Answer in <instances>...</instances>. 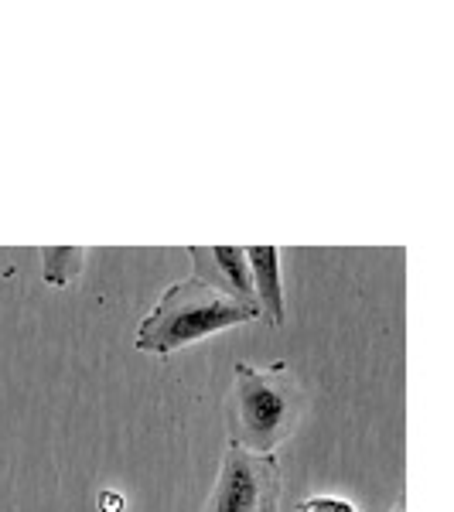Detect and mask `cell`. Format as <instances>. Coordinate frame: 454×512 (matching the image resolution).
<instances>
[{"label": "cell", "instance_id": "9", "mask_svg": "<svg viewBox=\"0 0 454 512\" xmlns=\"http://www.w3.org/2000/svg\"><path fill=\"white\" fill-rule=\"evenodd\" d=\"M270 512H280V506H277V509H270Z\"/></svg>", "mask_w": 454, "mask_h": 512}, {"label": "cell", "instance_id": "5", "mask_svg": "<svg viewBox=\"0 0 454 512\" xmlns=\"http://www.w3.org/2000/svg\"><path fill=\"white\" fill-rule=\"evenodd\" d=\"M250 256V274H253V291H257L260 318L267 325L280 328L287 315L284 304V277H280V250L277 246H246Z\"/></svg>", "mask_w": 454, "mask_h": 512}, {"label": "cell", "instance_id": "7", "mask_svg": "<svg viewBox=\"0 0 454 512\" xmlns=\"http://www.w3.org/2000/svg\"><path fill=\"white\" fill-rule=\"evenodd\" d=\"M301 512H356L349 499H338V495H311L301 502Z\"/></svg>", "mask_w": 454, "mask_h": 512}, {"label": "cell", "instance_id": "3", "mask_svg": "<svg viewBox=\"0 0 454 512\" xmlns=\"http://www.w3.org/2000/svg\"><path fill=\"white\" fill-rule=\"evenodd\" d=\"M280 506V465L277 458L246 454L229 444L222 458L216 489L202 512H270Z\"/></svg>", "mask_w": 454, "mask_h": 512}, {"label": "cell", "instance_id": "8", "mask_svg": "<svg viewBox=\"0 0 454 512\" xmlns=\"http://www.w3.org/2000/svg\"><path fill=\"white\" fill-rule=\"evenodd\" d=\"M393 512H407V509H403V499H400V502H396V509H393Z\"/></svg>", "mask_w": 454, "mask_h": 512}, {"label": "cell", "instance_id": "6", "mask_svg": "<svg viewBox=\"0 0 454 512\" xmlns=\"http://www.w3.org/2000/svg\"><path fill=\"white\" fill-rule=\"evenodd\" d=\"M86 250L82 246H41V277L52 287H69L82 274Z\"/></svg>", "mask_w": 454, "mask_h": 512}, {"label": "cell", "instance_id": "2", "mask_svg": "<svg viewBox=\"0 0 454 512\" xmlns=\"http://www.w3.org/2000/svg\"><path fill=\"white\" fill-rule=\"evenodd\" d=\"M260 311L246 308L239 301H229L226 294H219L216 287L202 284V280L188 277L171 284L161 294V301L151 308V315L140 321L137 328V349L151 355H175L185 345H195L209 335H219L226 328L250 325L257 321Z\"/></svg>", "mask_w": 454, "mask_h": 512}, {"label": "cell", "instance_id": "4", "mask_svg": "<svg viewBox=\"0 0 454 512\" xmlns=\"http://www.w3.org/2000/svg\"><path fill=\"white\" fill-rule=\"evenodd\" d=\"M188 253H192L195 280L216 287L229 301H239V304H246V308L260 311L246 246H192Z\"/></svg>", "mask_w": 454, "mask_h": 512}, {"label": "cell", "instance_id": "1", "mask_svg": "<svg viewBox=\"0 0 454 512\" xmlns=\"http://www.w3.org/2000/svg\"><path fill=\"white\" fill-rule=\"evenodd\" d=\"M301 407L304 390L291 376L287 362H277L270 369L236 362L233 390L226 400L229 444L246 454L270 458L297 431Z\"/></svg>", "mask_w": 454, "mask_h": 512}]
</instances>
